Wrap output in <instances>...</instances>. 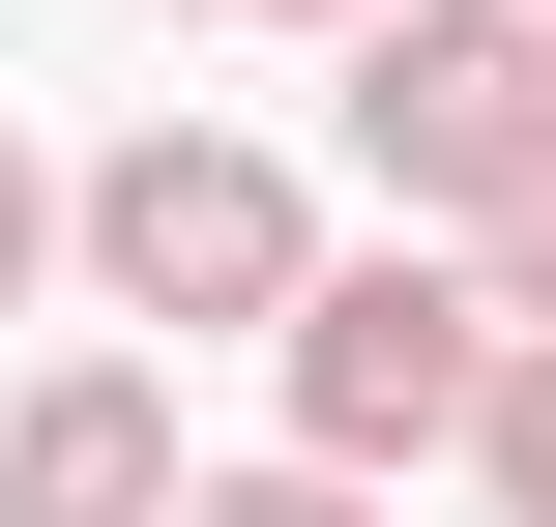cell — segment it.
<instances>
[{
	"mask_svg": "<svg viewBox=\"0 0 556 527\" xmlns=\"http://www.w3.org/2000/svg\"><path fill=\"white\" fill-rule=\"evenodd\" d=\"M176 527H381V469H323V440H264V469H205Z\"/></svg>",
	"mask_w": 556,
	"mask_h": 527,
	"instance_id": "52a82bcc",
	"label": "cell"
},
{
	"mask_svg": "<svg viewBox=\"0 0 556 527\" xmlns=\"http://www.w3.org/2000/svg\"><path fill=\"white\" fill-rule=\"evenodd\" d=\"M176 29H381V0H176Z\"/></svg>",
	"mask_w": 556,
	"mask_h": 527,
	"instance_id": "9c48e42d",
	"label": "cell"
},
{
	"mask_svg": "<svg viewBox=\"0 0 556 527\" xmlns=\"http://www.w3.org/2000/svg\"><path fill=\"white\" fill-rule=\"evenodd\" d=\"M59 264H88V176H59V147H29V117H0V323H29V293H59Z\"/></svg>",
	"mask_w": 556,
	"mask_h": 527,
	"instance_id": "8992f818",
	"label": "cell"
},
{
	"mask_svg": "<svg viewBox=\"0 0 556 527\" xmlns=\"http://www.w3.org/2000/svg\"><path fill=\"white\" fill-rule=\"evenodd\" d=\"M469 264H498V323H556V147L498 176V235H469Z\"/></svg>",
	"mask_w": 556,
	"mask_h": 527,
	"instance_id": "ba28073f",
	"label": "cell"
},
{
	"mask_svg": "<svg viewBox=\"0 0 556 527\" xmlns=\"http://www.w3.org/2000/svg\"><path fill=\"white\" fill-rule=\"evenodd\" d=\"M352 59V176L410 205V235H498V176L556 147V0H381V29H323Z\"/></svg>",
	"mask_w": 556,
	"mask_h": 527,
	"instance_id": "3957f363",
	"label": "cell"
},
{
	"mask_svg": "<svg viewBox=\"0 0 556 527\" xmlns=\"http://www.w3.org/2000/svg\"><path fill=\"white\" fill-rule=\"evenodd\" d=\"M498 352H528V323H498V264H469V235H381V264H323V293L264 323L293 440H323V469H381V499H410V469H469Z\"/></svg>",
	"mask_w": 556,
	"mask_h": 527,
	"instance_id": "6da1fadb",
	"label": "cell"
},
{
	"mask_svg": "<svg viewBox=\"0 0 556 527\" xmlns=\"http://www.w3.org/2000/svg\"><path fill=\"white\" fill-rule=\"evenodd\" d=\"M176 381L147 352H59V381H0V527H176Z\"/></svg>",
	"mask_w": 556,
	"mask_h": 527,
	"instance_id": "277c9868",
	"label": "cell"
},
{
	"mask_svg": "<svg viewBox=\"0 0 556 527\" xmlns=\"http://www.w3.org/2000/svg\"><path fill=\"white\" fill-rule=\"evenodd\" d=\"M88 293H117V323H176V352H205V323L264 352V323L323 293V205H293V147H235V117H147V147H88Z\"/></svg>",
	"mask_w": 556,
	"mask_h": 527,
	"instance_id": "7a4b0ae2",
	"label": "cell"
},
{
	"mask_svg": "<svg viewBox=\"0 0 556 527\" xmlns=\"http://www.w3.org/2000/svg\"><path fill=\"white\" fill-rule=\"evenodd\" d=\"M469 499H498V527H556V323L498 352V411H469Z\"/></svg>",
	"mask_w": 556,
	"mask_h": 527,
	"instance_id": "5b68a950",
	"label": "cell"
}]
</instances>
